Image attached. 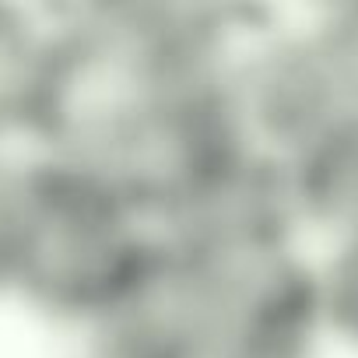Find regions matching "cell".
I'll return each instance as SVG.
<instances>
[{"instance_id": "6da1fadb", "label": "cell", "mask_w": 358, "mask_h": 358, "mask_svg": "<svg viewBox=\"0 0 358 358\" xmlns=\"http://www.w3.org/2000/svg\"><path fill=\"white\" fill-rule=\"evenodd\" d=\"M309 204L348 232L358 229V113H344L306 144Z\"/></svg>"}, {"instance_id": "7a4b0ae2", "label": "cell", "mask_w": 358, "mask_h": 358, "mask_svg": "<svg viewBox=\"0 0 358 358\" xmlns=\"http://www.w3.org/2000/svg\"><path fill=\"white\" fill-rule=\"evenodd\" d=\"M334 88L341 92L344 106L358 113V11H348L330 32L327 39L316 46Z\"/></svg>"}, {"instance_id": "3957f363", "label": "cell", "mask_w": 358, "mask_h": 358, "mask_svg": "<svg viewBox=\"0 0 358 358\" xmlns=\"http://www.w3.org/2000/svg\"><path fill=\"white\" fill-rule=\"evenodd\" d=\"M327 309L358 341V229L344 236V250L327 288Z\"/></svg>"}]
</instances>
